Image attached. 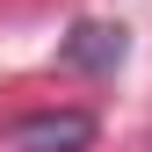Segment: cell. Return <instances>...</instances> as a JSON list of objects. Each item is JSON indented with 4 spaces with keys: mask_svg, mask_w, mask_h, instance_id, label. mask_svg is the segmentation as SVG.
I'll return each instance as SVG.
<instances>
[{
    "mask_svg": "<svg viewBox=\"0 0 152 152\" xmlns=\"http://www.w3.org/2000/svg\"><path fill=\"white\" fill-rule=\"evenodd\" d=\"M94 145V116L80 109H44V116H22L0 138V152H87Z\"/></svg>",
    "mask_w": 152,
    "mask_h": 152,
    "instance_id": "6da1fadb",
    "label": "cell"
},
{
    "mask_svg": "<svg viewBox=\"0 0 152 152\" xmlns=\"http://www.w3.org/2000/svg\"><path fill=\"white\" fill-rule=\"evenodd\" d=\"M123 51H130V44H123L116 22H80V29L58 44V65H72V72H116Z\"/></svg>",
    "mask_w": 152,
    "mask_h": 152,
    "instance_id": "7a4b0ae2",
    "label": "cell"
}]
</instances>
